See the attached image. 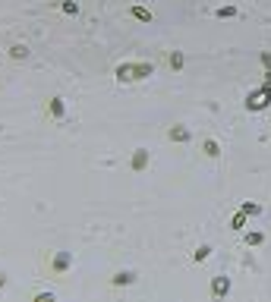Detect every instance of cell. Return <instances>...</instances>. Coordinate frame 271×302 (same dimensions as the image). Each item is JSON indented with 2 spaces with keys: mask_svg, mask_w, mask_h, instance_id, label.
Here are the masks:
<instances>
[{
  "mask_svg": "<svg viewBox=\"0 0 271 302\" xmlns=\"http://www.w3.org/2000/svg\"><path fill=\"white\" fill-rule=\"evenodd\" d=\"M129 16L139 19V22H151V10H148V6H142V3L129 6Z\"/></svg>",
  "mask_w": 271,
  "mask_h": 302,
  "instance_id": "ba28073f",
  "label": "cell"
},
{
  "mask_svg": "<svg viewBox=\"0 0 271 302\" xmlns=\"http://www.w3.org/2000/svg\"><path fill=\"white\" fill-rule=\"evenodd\" d=\"M117 79L120 82H136V63H120L117 66Z\"/></svg>",
  "mask_w": 271,
  "mask_h": 302,
  "instance_id": "52a82bcc",
  "label": "cell"
},
{
  "mask_svg": "<svg viewBox=\"0 0 271 302\" xmlns=\"http://www.w3.org/2000/svg\"><path fill=\"white\" fill-rule=\"evenodd\" d=\"M236 13H240L236 6H224V10H217V16H236Z\"/></svg>",
  "mask_w": 271,
  "mask_h": 302,
  "instance_id": "e0dca14e",
  "label": "cell"
},
{
  "mask_svg": "<svg viewBox=\"0 0 271 302\" xmlns=\"http://www.w3.org/2000/svg\"><path fill=\"white\" fill-rule=\"evenodd\" d=\"M202 151L208 154V158H217V154H221V145H217V142H211V139H208V142L202 145Z\"/></svg>",
  "mask_w": 271,
  "mask_h": 302,
  "instance_id": "4fadbf2b",
  "label": "cell"
},
{
  "mask_svg": "<svg viewBox=\"0 0 271 302\" xmlns=\"http://www.w3.org/2000/svg\"><path fill=\"white\" fill-rule=\"evenodd\" d=\"M139 284V271H129V267H123V271H117L114 277H110V286L114 290H120V286H136Z\"/></svg>",
  "mask_w": 271,
  "mask_h": 302,
  "instance_id": "3957f363",
  "label": "cell"
},
{
  "mask_svg": "<svg viewBox=\"0 0 271 302\" xmlns=\"http://www.w3.org/2000/svg\"><path fill=\"white\" fill-rule=\"evenodd\" d=\"M6 284H10V280H6V274H3V271H0V290H3V286H6Z\"/></svg>",
  "mask_w": 271,
  "mask_h": 302,
  "instance_id": "d6986e66",
  "label": "cell"
},
{
  "mask_svg": "<svg viewBox=\"0 0 271 302\" xmlns=\"http://www.w3.org/2000/svg\"><path fill=\"white\" fill-rule=\"evenodd\" d=\"M6 53H10V57L13 60H29V48H25V44H10V51H6Z\"/></svg>",
  "mask_w": 271,
  "mask_h": 302,
  "instance_id": "9c48e42d",
  "label": "cell"
},
{
  "mask_svg": "<svg viewBox=\"0 0 271 302\" xmlns=\"http://www.w3.org/2000/svg\"><path fill=\"white\" fill-rule=\"evenodd\" d=\"M0 53H3V51H0Z\"/></svg>",
  "mask_w": 271,
  "mask_h": 302,
  "instance_id": "ffe728a7",
  "label": "cell"
},
{
  "mask_svg": "<svg viewBox=\"0 0 271 302\" xmlns=\"http://www.w3.org/2000/svg\"><path fill=\"white\" fill-rule=\"evenodd\" d=\"M167 63H170V70H183V63H186V57H183V51H170Z\"/></svg>",
  "mask_w": 271,
  "mask_h": 302,
  "instance_id": "30bf717a",
  "label": "cell"
},
{
  "mask_svg": "<svg viewBox=\"0 0 271 302\" xmlns=\"http://www.w3.org/2000/svg\"><path fill=\"white\" fill-rule=\"evenodd\" d=\"M148 164H151V151H148V148H136L133 154H129V167H133V170L142 173Z\"/></svg>",
  "mask_w": 271,
  "mask_h": 302,
  "instance_id": "277c9868",
  "label": "cell"
},
{
  "mask_svg": "<svg viewBox=\"0 0 271 302\" xmlns=\"http://www.w3.org/2000/svg\"><path fill=\"white\" fill-rule=\"evenodd\" d=\"M227 290H230V280L224 277V274H221V277H215V280H211V296H215V299L227 296Z\"/></svg>",
  "mask_w": 271,
  "mask_h": 302,
  "instance_id": "8992f818",
  "label": "cell"
},
{
  "mask_svg": "<svg viewBox=\"0 0 271 302\" xmlns=\"http://www.w3.org/2000/svg\"><path fill=\"white\" fill-rule=\"evenodd\" d=\"M48 271L54 277H63V274L72 271V255L70 252H51L48 255Z\"/></svg>",
  "mask_w": 271,
  "mask_h": 302,
  "instance_id": "6da1fadb",
  "label": "cell"
},
{
  "mask_svg": "<svg viewBox=\"0 0 271 302\" xmlns=\"http://www.w3.org/2000/svg\"><path fill=\"white\" fill-rule=\"evenodd\" d=\"M32 302H57V296L51 290H44V293H35V296H32Z\"/></svg>",
  "mask_w": 271,
  "mask_h": 302,
  "instance_id": "5bb4252c",
  "label": "cell"
},
{
  "mask_svg": "<svg viewBox=\"0 0 271 302\" xmlns=\"http://www.w3.org/2000/svg\"><path fill=\"white\" fill-rule=\"evenodd\" d=\"M60 13H67V16H79V0H63Z\"/></svg>",
  "mask_w": 271,
  "mask_h": 302,
  "instance_id": "7c38bea8",
  "label": "cell"
},
{
  "mask_svg": "<svg viewBox=\"0 0 271 302\" xmlns=\"http://www.w3.org/2000/svg\"><path fill=\"white\" fill-rule=\"evenodd\" d=\"M44 110H48L51 120H67V101H63L60 95H51L48 104H44Z\"/></svg>",
  "mask_w": 271,
  "mask_h": 302,
  "instance_id": "7a4b0ae2",
  "label": "cell"
},
{
  "mask_svg": "<svg viewBox=\"0 0 271 302\" xmlns=\"http://www.w3.org/2000/svg\"><path fill=\"white\" fill-rule=\"evenodd\" d=\"M151 70H155V66H151L148 60H142V63H136V79H148V76H151Z\"/></svg>",
  "mask_w": 271,
  "mask_h": 302,
  "instance_id": "8fae6325",
  "label": "cell"
},
{
  "mask_svg": "<svg viewBox=\"0 0 271 302\" xmlns=\"http://www.w3.org/2000/svg\"><path fill=\"white\" fill-rule=\"evenodd\" d=\"M246 243H249V246H259V243H262V233H249Z\"/></svg>",
  "mask_w": 271,
  "mask_h": 302,
  "instance_id": "ac0fdd59",
  "label": "cell"
},
{
  "mask_svg": "<svg viewBox=\"0 0 271 302\" xmlns=\"http://www.w3.org/2000/svg\"><path fill=\"white\" fill-rule=\"evenodd\" d=\"M208 255H211V249H208V246H199V249H196V255H193V261H205Z\"/></svg>",
  "mask_w": 271,
  "mask_h": 302,
  "instance_id": "9a60e30c",
  "label": "cell"
},
{
  "mask_svg": "<svg viewBox=\"0 0 271 302\" xmlns=\"http://www.w3.org/2000/svg\"><path fill=\"white\" fill-rule=\"evenodd\" d=\"M243 224H246V217H243V214H236V217L230 220V227H234V230H243Z\"/></svg>",
  "mask_w": 271,
  "mask_h": 302,
  "instance_id": "2e32d148",
  "label": "cell"
},
{
  "mask_svg": "<svg viewBox=\"0 0 271 302\" xmlns=\"http://www.w3.org/2000/svg\"><path fill=\"white\" fill-rule=\"evenodd\" d=\"M167 139H170V142H189V139H193V132H189V126H183V123H174V126H170V129H167Z\"/></svg>",
  "mask_w": 271,
  "mask_h": 302,
  "instance_id": "5b68a950",
  "label": "cell"
}]
</instances>
